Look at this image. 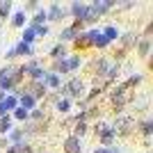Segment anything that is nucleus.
<instances>
[{
    "instance_id": "1",
    "label": "nucleus",
    "mask_w": 153,
    "mask_h": 153,
    "mask_svg": "<svg viewBox=\"0 0 153 153\" xmlns=\"http://www.w3.org/2000/svg\"><path fill=\"white\" fill-rule=\"evenodd\" d=\"M128 101H130V87L123 85V87H119V89L114 91V96H112V105H114V108H121V105H126Z\"/></svg>"
},
{
    "instance_id": "2",
    "label": "nucleus",
    "mask_w": 153,
    "mask_h": 153,
    "mask_svg": "<svg viewBox=\"0 0 153 153\" xmlns=\"http://www.w3.org/2000/svg\"><path fill=\"white\" fill-rule=\"evenodd\" d=\"M21 73H27V76H30V78H34V80H39V78H44V76H46V73H44V69H41V66H39L37 62H30L27 66H23V69H21Z\"/></svg>"
},
{
    "instance_id": "3",
    "label": "nucleus",
    "mask_w": 153,
    "mask_h": 153,
    "mask_svg": "<svg viewBox=\"0 0 153 153\" xmlns=\"http://www.w3.org/2000/svg\"><path fill=\"white\" fill-rule=\"evenodd\" d=\"M80 30H82V23H80V21H76V23H73L71 27H66V30H64L62 34H59V39H62V41H69V39H76L78 34H80Z\"/></svg>"
},
{
    "instance_id": "4",
    "label": "nucleus",
    "mask_w": 153,
    "mask_h": 153,
    "mask_svg": "<svg viewBox=\"0 0 153 153\" xmlns=\"http://www.w3.org/2000/svg\"><path fill=\"white\" fill-rule=\"evenodd\" d=\"M87 12H89V7H87V5H80V2H73V5H71V14H73L80 23L87 21Z\"/></svg>"
},
{
    "instance_id": "5",
    "label": "nucleus",
    "mask_w": 153,
    "mask_h": 153,
    "mask_svg": "<svg viewBox=\"0 0 153 153\" xmlns=\"http://www.w3.org/2000/svg\"><path fill=\"white\" fill-rule=\"evenodd\" d=\"M73 41H76L78 48H91V30L89 32H80Z\"/></svg>"
},
{
    "instance_id": "6",
    "label": "nucleus",
    "mask_w": 153,
    "mask_h": 153,
    "mask_svg": "<svg viewBox=\"0 0 153 153\" xmlns=\"http://www.w3.org/2000/svg\"><path fill=\"white\" fill-rule=\"evenodd\" d=\"M108 44H110V41L103 37L101 30H91V46H96V48H105Z\"/></svg>"
},
{
    "instance_id": "7",
    "label": "nucleus",
    "mask_w": 153,
    "mask_h": 153,
    "mask_svg": "<svg viewBox=\"0 0 153 153\" xmlns=\"http://www.w3.org/2000/svg\"><path fill=\"white\" fill-rule=\"evenodd\" d=\"M80 137H69V140L64 142V151L66 153H80Z\"/></svg>"
},
{
    "instance_id": "8",
    "label": "nucleus",
    "mask_w": 153,
    "mask_h": 153,
    "mask_svg": "<svg viewBox=\"0 0 153 153\" xmlns=\"http://www.w3.org/2000/svg\"><path fill=\"white\" fill-rule=\"evenodd\" d=\"M66 89H69V94H71V96H80L85 87H82V82H80V80H69Z\"/></svg>"
},
{
    "instance_id": "9",
    "label": "nucleus",
    "mask_w": 153,
    "mask_h": 153,
    "mask_svg": "<svg viewBox=\"0 0 153 153\" xmlns=\"http://www.w3.org/2000/svg\"><path fill=\"white\" fill-rule=\"evenodd\" d=\"M30 53H32V48H30L27 44H23V41H21V44H19V48L9 51L7 55H9V57H14V55H30Z\"/></svg>"
},
{
    "instance_id": "10",
    "label": "nucleus",
    "mask_w": 153,
    "mask_h": 153,
    "mask_svg": "<svg viewBox=\"0 0 153 153\" xmlns=\"http://www.w3.org/2000/svg\"><path fill=\"white\" fill-rule=\"evenodd\" d=\"M64 14H66V12H64L59 5H53V7H51V14H48L46 19H51V21H59V19H64Z\"/></svg>"
},
{
    "instance_id": "11",
    "label": "nucleus",
    "mask_w": 153,
    "mask_h": 153,
    "mask_svg": "<svg viewBox=\"0 0 153 153\" xmlns=\"http://www.w3.org/2000/svg\"><path fill=\"white\" fill-rule=\"evenodd\" d=\"M101 142L103 144H112L114 142V130H108V128L101 126Z\"/></svg>"
},
{
    "instance_id": "12",
    "label": "nucleus",
    "mask_w": 153,
    "mask_h": 153,
    "mask_svg": "<svg viewBox=\"0 0 153 153\" xmlns=\"http://www.w3.org/2000/svg\"><path fill=\"white\" fill-rule=\"evenodd\" d=\"M21 108L25 110V112L32 110V108H34V98H32L30 94H23V98H21Z\"/></svg>"
},
{
    "instance_id": "13",
    "label": "nucleus",
    "mask_w": 153,
    "mask_h": 153,
    "mask_svg": "<svg viewBox=\"0 0 153 153\" xmlns=\"http://www.w3.org/2000/svg\"><path fill=\"white\" fill-rule=\"evenodd\" d=\"M0 103H2V108H5L7 112H9V110H16V98H14V96H5Z\"/></svg>"
},
{
    "instance_id": "14",
    "label": "nucleus",
    "mask_w": 153,
    "mask_h": 153,
    "mask_svg": "<svg viewBox=\"0 0 153 153\" xmlns=\"http://www.w3.org/2000/svg\"><path fill=\"white\" fill-rule=\"evenodd\" d=\"M103 37L108 39V41H112V39L119 37V30H117V27H112V25H108V27H105V32H103Z\"/></svg>"
},
{
    "instance_id": "15",
    "label": "nucleus",
    "mask_w": 153,
    "mask_h": 153,
    "mask_svg": "<svg viewBox=\"0 0 153 153\" xmlns=\"http://www.w3.org/2000/svg\"><path fill=\"white\" fill-rule=\"evenodd\" d=\"M34 37H37V34H34V27H25V32H23V44L30 46Z\"/></svg>"
},
{
    "instance_id": "16",
    "label": "nucleus",
    "mask_w": 153,
    "mask_h": 153,
    "mask_svg": "<svg viewBox=\"0 0 153 153\" xmlns=\"http://www.w3.org/2000/svg\"><path fill=\"white\" fill-rule=\"evenodd\" d=\"M55 71H57V73H66V71H71L69 62H66V59H57V62H55Z\"/></svg>"
},
{
    "instance_id": "17",
    "label": "nucleus",
    "mask_w": 153,
    "mask_h": 153,
    "mask_svg": "<svg viewBox=\"0 0 153 153\" xmlns=\"http://www.w3.org/2000/svg\"><path fill=\"white\" fill-rule=\"evenodd\" d=\"M9 128H12V119H9V114H7V117L0 119V133H7Z\"/></svg>"
},
{
    "instance_id": "18",
    "label": "nucleus",
    "mask_w": 153,
    "mask_h": 153,
    "mask_svg": "<svg viewBox=\"0 0 153 153\" xmlns=\"http://www.w3.org/2000/svg\"><path fill=\"white\" fill-rule=\"evenodd\" d=\"M44 91H46V87L44 85H39V82H34V87H32V98H37V96H44Z\"/></svg>"
},
{
    "instance_id": "19",
    "label": "nucleus",
    "mask_w": 153,
    "mask_h": 153,
    "mask_svg": "<svg viewBox=\"0 0 153 153\" xmlns=\"http://www.w3.org/2000/svg\"><path fill=\"white\" fill-rule=\"evenodd\" d=\"M44 80L51 85V87H59V78L55 76V73H51V76H44Z\"/></svg>"
},
{
    "instance_id": "20",
    "label": "nucleus",
    "mask_w": 153,
    "mask_h": 153,
    "mask_svg": "<svg viewBox=\"0 0 153 153\" xmlns=\"http://www.w3.org/2000/svg\"><path fill=\"white\" fill-rule=\"evenodd\" d=\"M25 23V12H19V14H14V25L16 27H21Z\"/></svg>"
},
{
    "instance_id": "21",
    "label": "nucleus",
    "mask_w": 153,
    "mask_h": 153,
    "mask_svg": "<svg viewBox=\"0 0 153 153\" xmlns=\"http://www.w3.org/2000/svg\"><path fill=\"white\" fill-rule=\"evenodd\" d=\"M9 9H12V2H0V16H2V19L9 14Z\"/></svg>"
},
{
    "instance_id": "22",
    "label": "nucleus",
    "mask_w": 153,
    "mask_h": 153,
    "mask_svg": "<svg viewBox=\"0 0 153 153\" xmlns=\"http://www.w3.org/2000/svg\"><path fill=\"white\" fill-rule=\"evenodd\" d=\"M14 117H16V119H27L30 112H25L23 108H16V110H14Z\"/></svg>"
},
{
    "instance_id": "23",
    "label": "nucleus",
    "mask_w": 153,
    "mask_h": 153,
    "mask_svg": "<svg viewBox=\"0 0 153 153\" xmlns=\"http://www.w3.org/2000/svg\"><path fill=\"white\" fill-rule=\"evenodd\" d=\"M96 71H98V73H105V71H108V62H105V59H98V62H96Z\"/></svg>"
},
{
    "instance_id": "24",
    "label": "nucleus",
    "mask_w": 153,
    "mask_h": 153,
    "mask_svg": "<svg viewBox=\"0 0 153 153\" xmlns=\"http://www.w3.org/2000/svg\"><path fill=\"white\" fill-rule=\"evenodd\" d=\"M149 48H151V44H149V41H142V44H140V55L146 57V55H149Z\"/></svg>"
},
{
    "instance_id": "25",
    "label": "nucleus",
    "mask_w": 153,
    "mask_h": 153,
    "mask_svg": "<svg viewBox=\"0 0 153 153\" xmlns=\"http://www.w3.org/2000/svg\"><path fill=\"white\" fill-rule=\"evenodd\" d=\"M44 21H46V14H44V12H39L37 16H34V21H32V25H41Z\"/></svg>"
},
{
    "instance_id": "26",
    "label": "nucleus",
    "mask_w": 153,
    "mask_h": 153,
    "mask_svg": "<svg viewBox=\"0 0 153 153\" xmlns=\"http://www.w3.org/2000/svg\"><path fill=\"white\" fill-rule=\"evenodd\" d=\"M9 140H12V142H16V144H21V140H23V133H21V130H14Z\"/></svg>"
},
{
    "instance_id": "27",
    "label": "nucleus",
    "mask_w": 153,
    "mask_h": 153,
    "mask_svg": "<svg viewBox=\"0 0 153 153\" xmlns=\"http://www.w3.org/2000/svg\"><path fill=\"white\" fill-rule=\"evenodd\" d=\"M66 62H69V69H71V71L80 66V57H71V59H66Z\"/></svg>"
},
{
    "instance_id": "28",
    "label": "nucleus",
    "mask_w": 153,
    "mask_h": 153,
    "mask_svg": "<svg viewBox=\"0 0 153 153\" xmlns=\"http://www.w3.org/2000/svg\"><path fill=\"white\" fill-rule=\"evenodd\" d=\"M14 153H30V146H25V144H19V146L12 149Z\"/></svg>"
},
{
    "instance_id": "29",
    "label": "nucleus",
    "mask_w": 153,
    "mask_h": 153,
    "mask_svg": "<svg viewBox=\"0 0 153 153\" xmlns=\"http://www.w3.org/2000/svg\"><path fill=\"white\" fill-rule=\"evenodd\" d=\"M69 105H71V103L66 101V98H62V101L57 103V110H62V112H66V110H69Z\"/></svg>"
},
{
    "instance_id": "30",
    "label": "nucleus",
    "mask_w": 153,
    "mask_h": 153,
    "mask_svg": "<svg viewBox=\"0 0 153 153\" xmlns=\"http://www.w3.org/2000/svg\"><path fill=\"white\" fill-rule=\"evenodd\" d=\"M59 55L64 57V46H57V48L53 51V57H59Z\"/></svg>"
},
{
    "instance_id": "31",
    "label": "nucleus",
    "mask_w": 153,
    "mask_h": 153,
    "mask_svg": "<svg viewBox=\"0 0 153 153\" xmlns=\"http://www.w3.org/2000/svg\"><path fill=\"white\" fill-rule=\"evenodd\" d=\"M151 130H153V123L146 121V123H144V135H151Z\"/></svg>"
},
{
    "instance_id": "32",
    "label": "nucleus",
    "mask_w": 153,
    "mask_h": 153,
    "mask_svg": "<svg viewBox=\"0 0 153 153\" xmlns=\"http://www.w3.org/2000/svg\"><path fill=\"white\" fill-rule=\"evenodd\" d=\"M94 153H119L117 149H96Z\"/></svg>"
},
{
    "instance_id": "33",
    "label": "nucleus",
    "mask_w": 153,
    "mask_h": 153,
    "mask_svg": "<svg viewBox=\"0 0 153 153\" xmlns=\"http://www.w3.org/2000/svg\"><path fill=\"white\" fill-rule=\"evenodd\" d=\"M41 117H44V112H39V110H32V119H37V121H39Z\"/></svg>"
},
{
    "instance_id": "34",
    "label": "nucleus",
    "mask_w": 153,
    "mask_h": 153,
    "mask_svg": "<svg viewBox=\"0 0 153 153\" xmlns=\"http://www.w3.org/2000/svg\"><path fill=\"white\" fill-rule=\"evenodd\" d=\"M2 117H7V110L2 108V103H0V119H2Z\"/></svg>"
},
{
    "instance_id": "35",
    "label": "nucleus",
    "mask_w": 153,
    "mask_h": 153,
    "mask_svg": "<svg viewBox=\"0 0 153 153\" xmlns=\"http://www.w3.org/2000/svg\"><path fill=\"white\" fill-rule=\"evenodd\" d=\"M2 98H5V91H2V89H0V101H2Z\"/></svg>"
}]
</instances>
